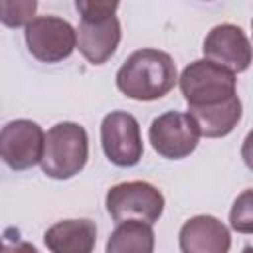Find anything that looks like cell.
I'll list each match as a JSON object with an SVG mask.
<instances>
[{
  "instance_id": "cell-15",
  "label": "cell",
  "mask_w": 253,
  "mask_h": 253,
  "mask_svg": "<svg viewBox=\"0 0 253 253\" xmlns=\"http://www.w3.org/2000/svg\"><path fill=\"white\" fill-rule=\"evenodd\" d=\"M36 10H38L36 0H16V2L0 0V24L8 28L28 26L36 18L34 16Z\"/></svg>"
},
{
  "instance_id": "cell-14",
  "label": "cell",
  "mask_w": 253,
  "mask_h": 253,
  "mask_svg": "<svg viewBox=\"0 0 253 253\" xmlns=\"http://www.w3.org/2000/svg\"><path fill=\"white\" fill-rule=\"evenodd\" d=\"M105 253H154L152 225L142 221L119 223L107 239Z\"/></svg>"
},
{
  "instance_id": "cell-18",
  "label": "cell",
  "mask_w": 253,
  "mask_h": 253,
  "mask_svg": "<svg viewBox=\"0 0 253 253\" xmlns=\"http://www.w3.org/2000/svg\"><path fill=\"white\" fill-rule=\"evenodd\" d=\"M0 249H2V237H0Z\"/></svg>"
},
{
  "instance_id": "cell-10",
  "label": "cell",
  "mask_w": 253,
  "mask_h": 253,
  "mask_svg": "<svg viewBox=\"0 0 253 253\" xmlns=\"http://www.w3.org/2000/svg\"><path fill=\"white\" fill-rule=\"evenodd\" d=\"M204 59L235 73L245 71L251 65V43L245 32L235 24L213 26L204 38Z\"/></svg>"
},
{
  "instance_id": "cell-4",
  "label": "cell",
  "mask_w": 253,
  "mask_h": 253,
  "mask_svg": "<svg viewBox=\"0 0 253 253\" xmlns=\"http://www.w3.org/2000/svg\"><path fill=\"white\" fill-rule=\"evenodd\" d=\"M105 206L111 219L117 223L142 221L152 225L164 211V196L156 186L142 180H132L109 188Z\"/></svg>"
},
{
  "instance_id": "cell-17",
  "label": "cell",
  "mask_w": 253,
  "mask_h": 253,
  "mask_svg": "<svg viewBox=\"0 0 253 253\" xmlns=\"http://www.w3.org/2000/svg\"><path fill=\"white\" fill-rule=\"evenodd\" d=\"M0 253H40V251L28 241H12L8 245H2Z\"/></svg>"
},
{
  "instance_id": "cell-7",
  "label": "cell",
  "mask_w": 253,
  "mask_h": 253,
  "mask_svg": "<svg viewBox=\"0 0 253 253\" xmlns=\"http://www.w3.org/2000/svg\"><path fill=\"white\" fill-rule=\"evenodd\" d=\"M101 146L109 162L115 166H136L144 152L136 117L126 111H111L105 115L101 123Z\"/></svg>"
},
{
  "instance_id": "cell-5",
  "label": "cell",
  "mask_w": 253,
  "mask_h": 253,
  "mask_svg": "<svg viewBox=\"0 0 253 253\" xmlns=\"http://www.w3.org/2000/svg\"><path fill=\"white\" fill-rule=\"evenodd\" d=\"M178 83L188 107H210L237 95L235 75L204 57L186 65Z\"/></svg>"
},
{
  "instance_id": "cell-9",
  "label": "cell",
  "mask_w": 253,
  "mask_h": 253,
  "mask_svg": "<svg viewBox=\"0 0 253 253\" xmlns=\"http://www.w3.org/2000/svg\"><path fill=\"white\" fill-rule=\"evenodd\" d=\"M45 132L30 119H16L0 128V158L12 170H28L42 160Z\"/></svg>"
},
{
  "instance_id": "cell-3",
  "label": "cell",
  "mask_w": 253,
  "mask_h": 253,
  "mask_svg": "<svg viewBox=\"0 0 253 253\" xmlns=\"http://www.w3.org/2000/svg\"><path fill=\"white\" fill-rule=\"evenodd\" d=\"M89 158L87 130L73 121L53 125L43 140L42 172L53 180H69L79 174Z\"/></svg>"
},
{
  "instance_id": "cell-6",
  "label": "cell",
  "mask_w": 253,
  "mask_h": 253,
  "mask_svg": "<svg viewBox=\"0 0 253 253\" xmlns=\"http://www.w3.org/2000/svg\"><path fill=\"white\" fill-rule=\"evenodd\" d=\"M24 38L32 57L42 63H59L77 45L73 26L57 16H36L26 26Z\"/></svg>"
},
{
  "instance_id": "cell-12",
  "label": "cell",
  "mask_w": 253,
  "mask_h": 253,
  "mask_svg": "<svg viewBox=\"0 0 253 253\" xmlns=\"http://www.w3.org/2000/svg\"><path fill=\"white\" fill-rule=\"evenodd\" d=\"M51 253H91L97 243V225L91 219H63L43 233Z\"/></svg>"
},
{
  "instance_id": "cell-2",
  "label": "cell",
  "mask_w": 253,
  "mask_h": 253,
  "mask_svg": "<svg viewBox=\"0 0 253 253\" xmlns=\"http://www.w3.org/2000/svg\"><path fill=\"white\" fill-rule=\"evenodd\" d=\"M75 8L81 16L75 30L79 53L93 65L107 63L121 42V24L115 16L119 2H87L77 0Z\"/></svg>"
},
{
  "instance_id": "cell-16",
  "label": "cell",
  "mask_w": 253,
  "mask_h": 253,
  "mask_svg": "<svg viewBox=\"0 0 253 253\" xmlns=\"http://www.w3.org/2000/svg\"><path fill=\"white\" fill-rule=\"evenodd\" d=\"M229 225L231 229L239 233H251L253 231V202H251V190H245L235 202L229 211Z\"/></svg>"
},
{
  "instance_id": "cell-8",
  "label": "cell",
  "mask_w": 253,
  "mask_h": 253,
  "mask_svg": "<svg viewBox=\"0 0 253 253\" xmlns=\"http://www.w3.org/2000/svg\"><path fill=\"white\" fill-rule=\"evenodd\" d=\"M148 140L162 158L180 160L196 150L200 142V130L188 113L166 111L150 123Z\"/></svg>"
},
{
  "instance_id": "cell-13",
  "label": "cell",
  "mask_w": 253,
  "mask_h": 253,
  "mask_svg": "<svg viewBox=\"0 0 253 253\" xmlns=\"http://www.w3.org/2000/svg\"><path fill=\"white\" fill-rule=\"evenodd\" d=\"M241 113H243V107L237 95L210 107H188V115L194 119L200 130V136H206V138L227 136L237 126Z\"/></svg>"
},
{
  "instance_id": "cell-1",
  "label": "cell",
  "mask_w": 253,
  "mask_h": 253,
  "mask_svg": "<svg viewBox=\"0 0 253 253\" xmlns=\"http://www.w3.org/2000/svg\"><path fill=\"white\" fill-rule=\"evenodd\" d=\"M178 81L172 55L144 47L130 53L115 75L117 89L134 101H156L168 95Z\"/></svg>"
},
{
  "instance_id": "cell-11",
  "label": "cell",
  "mask_w": 253,
  "mask_h": 253,
  "mask_svg": "<svg viewBox=\"0 0 253 253\" xmlns=\"http://www.w3.org/2000/svg\"><path fill=\"white\" fill-rule=\"evenodd\" d=\"M182 253H227L231 247L229 229L213 215H194L180 227Z\"/></svg>"
}]
</instances>
